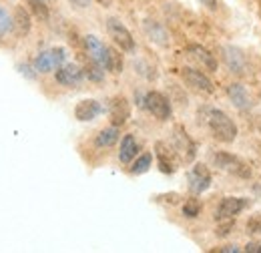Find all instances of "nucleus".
I'll return each instance as SVG.
<instances>
[{
    "instance_id": "393cba45",
    "label": "nucleus",
    "mask_w": 261,
    "mask_h": 253,
    "mask_svg": "<svg viewBox=\"0 0 261 253\" xmlns=\"http://www.w3.org/2000/svg\"><path fill=\"white\" fill-rule=\"evenodd\" d=\"M14 27V20H12V16L8 14V10L4 8V6H0V38H4L10 29Z\"/></svg>"
},
{
    "instance_id": "9b49d317",
    "label": "nucleus",
    "mask_w": 261,
    "mask_h": 253,
    "mask_svg": "<svg viewBox=\"0 0 261 253\" xmlns=\"http://www.w3.org/2000/svg\"><path fill=\"white\" fill-rule=\"evenodd\" d=\"M247 199L245 197H225L221 199V203L217 205V211H215V217L219 221H229L233 217H237L245 207H247Z\"/></svg>"
},
{
    "instance_id": "412c9836",
    "label": "nucleus",
    "mask_w": 261,
    "mask_h": 253,
    "mask_svg": "<svg viewBox=\"0 0 261 253\" xmlns=\"http://www.w3.org/2000/svg\"><path fill=\"white\" fill-rule=\"evenodd\" d=\"M12 20H14V31H16L18 36H27V34L31 32L33 22H31V14H29V10H27V8L18 6V8L14 10Z\"/></svg>"
},
{
    "instance_id": "5701e85b",
    "label": "nucleus",
    "mask_w": 261,
    "mask_h": 253,
    "mask_svg": "<svg viewBox=\"0 0 261 253\" xmlns=\"http://www.w3.org/2000/svg\"><path fill=\"white\" fill-rule=\"evenodd\" d=\"M27 6L31 8V12H33L38 20H42V22L48 20L50 12H48V6H46L44 0H27Z\"/></svg>"
},
{
    "instance_id": "b1692460",
    "label": "nucleus",
    "mask_w": 261,
    "mask_h": 253,
    "mask_svg": "<svg viewBox=\"0 0 261 253\" xmlns=\"http://www.w3.org/2000/svg\"><path fill=\"white\" fill-rule=\"evenodd\" d=\"M85 77H87L89 81H93V83H100V81L105 79V68H102L100 64L91 61L89 66H85Z\"/></svg>"
},
{
    "instance_id": "cd10ccee",
    "label": "nucleus",
    "mask_w": 261,
    "mask_h": 253,
    "mask_svg": "<svg viewBox=\"0 0 261 253\" xmlns=\"http://www.w3.org/2000/svg\"><path fill=\"white\" fill-rule=\"evenodd\" d=\"M247 231L249 233H261V215H253L247 221Z\"/></svg>"
},
{
    "instance_id": "2eb2a0df",
    "label": "nucleus",
    "mask_w": 261,
    "mask_h": 253,
    "mask_svg": "<svg viewBox=\"0 0 261 253\" xmlns=\"http://www.w3.org/2000/svg\"><path fill=\"white\" fill-rule=\"evenodd\" d=\"M98 115H102V105L95 98H85L74 107V117L81 123H89L95 121Z\"/></svg>"
},
{
    "instance_id": "1a4fd4ad",
    "label": "nucleus",
    "mask_w": 261,
    "mask_h": 253,
    "mask_svg": "<svg viewBox=\"0 0 261 253\" xmlns=\"http://www.w3.org/2000/svg\"><path fill=\"white\" fill-rule=\"evenodd\" d=\"M181 77H183V81H185L191 89H195L199 93H205V95H213V93H215L213 81H211L203 70H199V68L185 66V68L181 70Z\"/></svg>"
},
{
    "instance_id": "4be33fe9",
    "label": "nucleus",
    "mask_w": 261,
    "mask_h": 253,
    "mask_svg": "<svg viewBox=\"0 0 261 253\" xmlns=\"http://www.w3.org/2000/svg\"><path fill=\"white\" fill-rule=\"evenodd\" d=\"M151 165H153V155L151 153H143V155H139L133 161L129 173L130 175H143V173H147L151 169Z\"/></svg>"
},
{
    "instance_id": "c756f323",
    "label": "nucleus",
    "mask_w": 261,
    "mask_h": 253,
    "mask_svg": "<svg viewBox=\"0 0 261 253\" xmlns=\"http://www.w3.org/2000/svg\"><path fill=\"white\" fill-rule=\"evenodd\" d=\"M243 251H247V253H261V243H257V241H251V243H247V245L243 247Z\"/></svg>"
},
{
    "instance_id": "bb28decb",
    "label": "nucleus",
    "mask_w": 261,
    "mask_h": 253,
    "mask_svg": "<svg viewBox=\"0 0 261 253\" xmlns=\"http://www.w3.org/2000/svg\"><path fill=\"white\" fill-rule=\"evenodd\" d=\"M135 68H137V72H139V74H143V77H145V79H149V81H153V79L157 77L155 68H153V66H147L143 61H135Z\"/></svg>"
},
{
    "instance_id": "ddd939ff",
    "label": "nucleus",
    "mask_w": 261,
    "mask_h": 253,
    "mask_svg": "<svg viewBox=\"0 0 261 253\" xmlns=\"http://www.w3.org/2000/svg\"><path fill=\"white\" fill-rule=\"evenodd\" d=\"M227 96L235 105V109H239V111H249L253 107V98L249 95L247 87L241 83H231L227 87Z\"/></svg>"
},
{
    "instance_id": "6ab92c4d",
    "label": "nucleus",
    "mask_w": 261,
    "mask_h": 253,
    "mask_svg": "<svg viewBox=\"0 0 261 253\" xmlns=\"http://www.w3.org/2000/svg\"><path fill=\"white\" fill-rule=\"evenodd\" d=\"M155 155H157V161H159V169L167 173V175H171V173H175V169H177V163H175V151H171L165 143H157L155 145Z\"/></svg>"
},
{
    "instance_id": "f257e3e1",
    "label": "nucleus",
    "mask_w": 261,
    "mask_h": 253,
    "mask_svg": "<svg viewBox=\"0 0 261 253\" xmlns=\"http://www.w3.org/2000/svg\"><path fill=\"white\" fill-rule=\"evenodd\" d=\"M197 119L201 125H205L211 135L221 143H233L237 139V125L225 111L215 107H201L197 111Z\"/></svg>"
},
{
    "instance_id": "f3484780",
    "label": "nucleus",
    "mask_w": 261,
    "mask_h": 253,
    "mask_svg": "<svg viewBox=\"0 0 261 253\" xmlns=\"http://www.w3.org/2000/svg\"><path fill=\"white\" fill-rule=\"evenodd\" d=\"M139 151H141L139 141H137L133 135H125V137L121 139V147H119V161H121L123 165H129V163H133V161L137 159Z\"/></svg>"
},
{
    "instance_id": "7c9ffc66",
    "label": "nucleus",
    "mask_w": 261,
    "mask_h": 253,
    "mask_svg": "<svg viewBox=\"0 0 261 253\" xmlns=\"http://www.w3.org/2000/svg\"><path fill=\"white\" fill-rule=\"evenodd\" d=\"M72 6H76V8H89L91 4H93V0H68Z\"/></svg>"
},
{
    "instance_id": "aec40b11",
    "label": "nucleus",
    "mask_w": 261,
    "mask_h": 253,
    "mask_svg": "<svg viewBox=\"0 0 261 253\" xmlns=\"http://www.w3.org/2000/svg\"><path fill=\"white\" fill-rule=\"evenodd\" d=\"M119 127L117 125H111V127H105V129H100L98 131V135L95 137V145H97L98 149H109V147H113L117 141H119Z\"/></svg>"
},
{
    "instance_id": "39448f33",
    "label": "nucleus",
    "mask_w": 261,
    "mask_h": 253,
    "mask_svg": "<svg viewBox=\"0 0 261 253\" xmlns=\"http://www.w3.org/2000/svg\"><path fill=\"white\" fill-rule=\"evenodd\" d=\"M107 32H109V36L115 40V44H119L121 50H125V53H135V48H137L135 38H133V34H130L129 29H127L119 18H115V16L107 18Z\"/></svg>"
},
{
    "instance_id": "a878e982",
    "label": "nucleus",
    "mask_w": 261,
    "mask_h": 253,
    "mask_svg": "<svg viewBox=\"0 0 261 253\" xmlns=\"http://www.w3.org/2000/svg\"><path fill=\"white\" fill-rule=\"evenodd\" d=\"M199 213H201V203L197 199H187V203L183 205V215L189 217V219H193Z\"/></svg>"
},
{
    "instance_id": "f704fd0d",
    "label": "nucleus",
    "mask_w": 261,
    "mask_h": 253,
    "mask_svg": "<svg viewBox=\"0 0 261 253\" xmlns=\"http://www.w3.org/2000/svg\"><path fill=\"white\" fill-rule=\"evenodd\" d=\"M98 2H100L102 6H111V2H113V0H98Z\"/></svg>"
},
{
    "instance_id": "423d86ee",
    "label": "nucleus",
    "mask_w": 261,
    "mask_h": 253,
    "mask_svg": "<svg viewBox=\"0 0 261 253\" xmlns=\"http://www.w3.org/2000/svg\"><path fill=\"white\" fill-rule=\"evenodd\" d=\"M85 48H87V55L93 63L100 64L105 70H109V63H111V53L113 48L107 46L98 36L95 34H87L85 36Z\"/></svg>"
},
{
    "instance_id": "4468645a",
    "label": "nucleus",
    "mask_w": 261,
    "mask_h": 253,
    "mask_svg": "<svg viewBox=\"0 0 261 253\" xmlns=\"http://www.w3.org/2000/svg\"><path fill=\"white\" fill-rule=\"evenodd\" d=\"M143 31L147 34V38H149L151 42H155L157 46H169V42H171L169 31L165 29L159 20L145 18V20H143Z\"/></svg>"
},
{
    "instance_id": "dca6fc26",
    "label": "nucleus",
    "mask_w": 261,
    "mask_h": 253,
    "mask_svg": "<svg viewBox=\"0 0 261 253\" xmlns=\"http://www.w3.org/2000/svg\"><path fill=\"white\" fill-rule=\"evenodd\" d=\"M109 115H111V123L117 127L125 125L130 117V105L125 96H115L109 105Z\"/></svg>"
},
{
    "instance_id": "7ed1b4c3",
    "label": "nucleus",
    "mask_w": 261,
    "mask_h": 253,
    "mask_svg": "<svg viewBox=\"0 0 261 253\" xmlns=\"http://www.w3.org/2000/svg\"><path fill=\"white\" fill-rule=\"evenodd\" d=\"M171 147L175 151V155L181 159L183 163H191L197 157V145L195 141L189 137V133L181 125L173 129V137H171Z\"/></svg>"
},
{
    "instance_id": "9d476101",
    "label": "nucleus",
    "mask_w": 261,
    "mask_h": 253,
    "mask_svg": "<svg viewBox=\"0 0 261 253\" xmlns=\"http://www.w3.org/2000/svg\"><path fill=\"white\" fill-rule=\"evenodd\" d=\"M211 181H213V177H211L209 169L205 165H201V163L193 165L191 171L187 173V185H189V191L193 195L205 193V191L211 187Z\"/></svg>"
},
{
    "instance_id": "20e7f679",
    "label": "nucleus",
    "mask_w": 261,
    "mask_h": 253,
    "mask_svg": "<svg viewBox=\"0 0 261 253\" xmlns=\"http://www.w3.org/2000/svg\"><path fill=\"white\" fill-rule=\"evenodd\" d=\"M66 61V50L63 46H55V48H46L42 53H38V57L34 59V70L36 72H53L57 68H61Z\"/></svg>"
},
{
    "instance_id": "6e6552de",
    "label": "nucleus",
    "mask_w": 261,
    "mask_h": 253,
    "mask_svg": "<svg viewBox=\"0 0 261 253\" xmlns=\"http://www.w3.org/2000/svg\"><path fill=\"white\" fill-rule=\"evenodd\" d=\"M221 59L233 74H245L249 70V61L245 57V53L233 44H223L221 46Z\"/></svg>"
},
{
    "instance_id": "a211bd4d",
    "label": "nucleus",
    "mask_w": 261,
    "mask_h": 253,
    "mask_svg": "<svg viewBox=\"0 0 261 253\" xmlns=\"http://www.w3.org/2000/svg\"><path fill=\"white\" fill-rule=\"evenodd\" d=\"M187 53L195 59L199 64H203V68H207V70H217V59H215V55H211L205 46H201V44H189L187 46Z\"/></svg>"
},
{
    "instance_id": "0eeeda50",
    "label": "nucleus",
    "mask_w": 261,
    "mask_h": 253,
    "mask_svg": "<svg viewBox=\"0 0 261 253\" xmlns=\"http://www.w3.org/2000/svg\"><path fill=\"white\" fill-rule=\"evenodd\" d=\"M145 109L159 121H169L171 115H173V109H171V103L169 98L159 93V91H149L145 95Z\"/></svg>"
},
{
    "instance_id": "72a5a7b5",
    "label": "nucleus",
    "mask_w": 261,
    "mask_h": 253,
    "mask_svg": "<svg viewBox=\"0 0 261 253\" xmlns=\"http://www.w3.org/2000/svg\"><path fill=\"white\" fill-rule=\"evenodd\" d=\"M20 72L27 74L29 79H34V74H36V72H31V66L29 64H20Z\"/></svg>"
},
{
    "instance_id": "f8f14e48",
    "label": "nucleus",
    "mask_w": 261,
    "mask_h": 253,
    "mask_svg": "<svg viewBox=\"0 0 261 253\" xmlns=\"http://www.w3.org/2000/svg\"><path fill=\"white\" fill-rule=\"evenodd\" d=\"M55 79H57V83L63 85V87H74V85L83 83V79H85V68H81L79 64H63L61 68H57Z\"/></svg>"
},
{
    "instance_id": "2f4dec72",
    "label": "nucleus",
    "mask_w": 261,
    "mask_h": 253,
    "mask_svg": "<svg viewBox=\"0 0 261 253\" xmlns=\"http://www.w3.org/2000/svg\"><path fill=\"white\" fill-rule=\"evenodd\" d=\"M219 251L221 253H239L243 251L239 245H223V247H219Z\"/></svg>"
},
{
    "instance_id": "f03ea898",
    "label": "nucleus",
    "mask_w": 261,
    "mask_h": 253,
    "mask_svg": "<svg viewBox=\"0 0 261 253\" xmlns=\"http://www.w3.org/2000/svg\"><path fill=\"white\" fill-rule=\"evenodd\" d=\"M211 161L215 167H219L221 171H227L235 177H241V179H249L251 177V167L243 161V159L235 157L231 153H225V151H215L211 155Z\"/></svg>"
},
{
    "instance_id": "c85d7f7f",
    "label": "nucleus",
    "mask_w": 261,
    "mask_h": 253,
    "mask_svg": "<svg viewBox=\"0 0 261 253\" xmlns=\"http://www.w3.org/2000/svg\"><path fill=\"white\" fill-rule=\"evenodd\" d=\"M231 229H233V221L229 219L227 225H223V227H217V235H219V237H225V235H229V233H231Z\"/></svg>"
},
{
    "instance_id": "473e14b6",
    "label": "nucleus",
    "mask_w": 261,
    "mask_h": 253,
    "mask_svg": "<svg viewBox=\"0 0 261 253\" xmlns=\"http://www.w3.org/2000/svg\"><path fill=\"white\" fill-rule=\"evenodd\" d=\"M201 2H203V6L209 8V10H217V8H219V0H201Z\"/></svg>"
}]
</instances>
